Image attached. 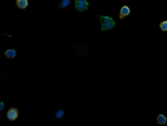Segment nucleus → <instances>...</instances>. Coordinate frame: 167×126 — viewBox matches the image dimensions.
Wrapping results in <instances>:
<instances>
[{"instance_id":"obj_1","label":"nucleus","mask_w":167,"mask_h":126,"mask_svg":"<svg viewBox=\"0 0 167 126\" xmlns=\"http://www.w3.org/2000/svg\"><path fill=\"white\" fill-rule=\"evenodd\" d=\"M98 18L101 23V31L111 30L114 28L116 22L113 18L108 16L98 15Z\"/></svg>"},{"instance_id":"obj_2","label":"nucleus","mask_w":167,"mask_h":126,"mask_svg":"<svg viewBox=\"0 0 167 126\" xmlns=\"http://www.w3.org/2000/svg\"><path fill=\"white\" fill-rule=\"evenodd\" d=\"M75 7L78 12H82L89 9L90 3L87 0H73Z\"/></svg>"},{"instance_id":"obj_3","label":"nucleus","mask_w":167,"mask_h":126,"mask_svg":"<svg viewBox=\"0 0 167 126\" xmlns=\"http://www.w3.org/2000/svg\"><path fill=\"white\" fill-rule=\"evenodd\" d=\"M19 110L16 107H11L7 111L6 114L7 119L10 122H15L19 117Z\"/></svg>"},{"instance_id":"obj_4","label":"nucleus","mask_w":167,"mask_h":126,"mask_svg":"<svg viewBox=\"0 0 167 126\" xmlns=\"http://www.w3.org/2000/svg\"><path fill=\"white\" fill-rule=\"evenodd\" d=\"M131 12V10L130 9V7L127 5H123V6L120 8L118 14V18L120 21L125 19L128 16H129Z\"/></svg>"},{"instance_id":"obj_5","label":"nucleus","mask_w":167,"mask_h":126,"mask_svg":"<svg viewBox=\"0 0 167 126\" xmlns=\"http://www.w3.org/2000/svg\"><path fill=\"white\" fill-rule=\"evenodd\" d=\"M16 4L19 9L24 10L29 5L28 0H16Z\"/></svg>"},{"instance_id":"obj_6","label":"nucleus","mask_w":167,"mask_h":126,"mask_svg":"<svg viewBox=\"0 0 167 126\" xmlns=\"http://www.w3.org/2000/svg\"><path fill=\"white\" fill-rule=\"evenodd\" d=\"M4 55L8 59H13L17 56V52L15 49H9L5 51Z\"/></svg>"},{"instance_id":"obj_7","label":"nucleus","mask_w":167,"mask_h":126,"mask_svg":"<svg viewBox=\"0 0 167 126\" xmlns=\"http://www.w3.org/2000/svg\"><path fill=\"white\" fill-rule=\"evenodd\" d=\"M156 122L159 125H165L167 124V116L163 113L159 114L156 117Z\"/></svg>"},{"instance_id":"obj_8","label":"nucleus","mask_w":167,"mask_h":126,"mask_svg":"<svg viewBox=\"0 0 167 126\" xmlns=\"http://www.w3.org/2000/svg\"><path fill=\"white\" fill-rule=\"evenodd\" d=\"M71 4V0H62L59 3V7L60 9H64L69 6Z\"/></svg>"},{"instance_id":"obj_9","label":"nucleus","mask_w":167,"mask_h":126,"mask_svg":"<svg viewBox=\"0 0 167 126\" xmlns=\"http://www.w3.org/2000/svg\"><path fill=\"white\" fill-rule=\"evenodd\" d=\"M159 27L160 30L163 32H167V20L163 21L159 23Z\"/></svg>"},{"instance_id":"obj_10","label":"nucleus","mask_w":167,"mask_h":126,"mask_svg":"<svg viewBox=\"0 0 167 126\" xmlns=\"http://www.w3.org/2000/svg\"><path fill=\"white\" fill-rule=\"evenodd\" d=\"M64 111L63 110H59L56 112L55 116H56L57 118L60 119V118H62L64 116Z\"/></svg>"},{"instance_id":"obj_11","label":"nucleus","mask_w":167,"mask_h":126,"mask_svg":"<svg viewBox=\"0 0 167 126\" xmlns=\"http://www.w3.org/2000/svg\"><path fill=\"white\" fill-rule=\"evenodd\" d=\"M5 108V104L4 102L2 101L0 102V110L1 111H2Z\"/></svg>"},{"instance_id":"obj_12","label":"nucleus","mask_w":167,"mask_h":126,"mask_svg":"<svg viewBox=\"0 0 167 126\" xmlns=\"http://www.w3.org/2000/svg\"></svg>"}]
</instances>
